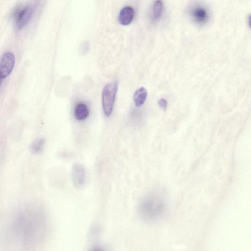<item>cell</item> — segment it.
Masks as SVG:
<instances>
[{"label":"cell","mask_w":251,"mask_h":251,"mask_svg":"<svg viewBox=\"0 0 251 251\" xmlns=\"http://www.w3.org/2000/svg\"><path fill=\"white\" fill-rule=\"evenodd\" d=\"M46 220L44 211L40 207H26L16 216L15 232L23 242L33 243L46 231Z\"/></svg>","instance_id":"1"},{"label":"cell","mask_w":251,"mask_h":251,"mask_svg":"<svg viewBox=\"0 0 251 251\" xmlns=\"http://www.w3.org/2000/svg\"><path fill=\"white\" fill-rule=\"evenodd\" d=\"M46 143L45 139L39 138L33 141L30 145L29 149L33 154H38L43 152Z\"/></svg>","instance_id":"11"},{"label":"cell","mask_w":251,"mask_h":251,"mask_svg":"<svg viewBox=\"0 0 251 251\" xmlns=\"http://www.w3.org/2000/svg\"><path fill=\"white\" fill-rule=\"evenodd\" d=\"M89 44L88 42L82 43L80 47V52L82 55L86 54L89 51Z\"/></svg>","instance_id":"13"},{"label":"cell","mask_w":251,"mask_h":251,"mask_svg":"<svg viewBox=\"0 0 251 251\" xmlns=\"http://www.w3.org/2000/svg\"><path fill=\"white\" fill-rule=\"evenodd\" d=\"M15 64V56L11 52L4 53L0 59V76L2 79L12 72Z\"/></svg>","instance_id":"6"},{"label":"cell","mask_w":251,"mask_h":251,"mask_svg":"<svg viewBox=\"0 0 251 251\" xmlns=\"http://www.w3.org/2000/svg\"><path fill=\"white\" fill-rule=\"evenodd\" d=\"M2 78H1V77L0 76V84H1V81H2Z\"/></svg>","instance_id":"15"},{"label":"cell","mask_w":251,"mask_h":251,"mask_svg":"<svg viewBox=\"0 0 251 251\" xmlns=\"http://www.w3.org/2000/svg\"><path fill=\"white\" fill-rule=\"evenodd\" d=\"M89 110L87 105L84 103H78L75 110V116L78 121H83L89 116Z\"/></svg>","instance_id":"9"},{"label":"cell","mask_w":251,"mask_h":251,"mask_svg":"<svg viewBox=\"0 0 251 251\" xmlns=\"http://www.w3.org/2000/svg\"><path fill=\"white\" fill-rule=\"evenodd\" d=\"M158 104L159 107L162 109L164 111L166 110L167 107V101L164 99H161L158 102Z\"/></svg>","instance_id":"14"},{"label":"cell","mask_w":251,"mask_h":251,"mask_svg":"<svg viewBox=\"0 0 251 251\" xmlns=\"http://www.w3.org/2000/svg\"><path fill=\"white\" fill-rule=\"evenodd\" d=\"M169 212V202L166 194L161 190L150 192L144 196L137 206L139 217L147 222L163 220Z\"/></svg>","instance_id":"2"},{"label":"cell","mask_w":251,"mask_h":251,"mask_svg":"<svg viewBox=\"0 0 251 251\" xmlns=\"http://www.w3.org/2000/svg\"><path fill=\"white\" fill-rule=\"evenodd\" d=\"M193 19L199 24H204L208 20V14L203 7H197L193 9L192 14Z\"/></svg>","instance_id":"8"},{"label":"cell","mask_w":251,"mask_h":251,"mask_svg":"<svg viewBox=\"0 0 251 251\" xmlns=\"http://www.w3.org/2000/svg\"><path fill=\"white\" fill-rule=\"evenodd\" d=\"M164 9V4L162 0H155L154 1L151 12L152 20L156 21L160 19L162 16Z\"/></svg>","instance_id":"12"},{"label":"cell","mask_w":251,"mask_h":251,"mask_svg":"<svg viewBox=\"0 0 251 251\" xmlns=\"http://www.w3.org/2000/svg\"><path fill=\"white\" fill-rule=\"evenodd\" d=\"M148 95L147 90L143 87L137 89L134 93L133 99L137 107L142 106L146 101Z\"/></svg>","instance_id":"10"},{"label":"cell","mask_w":251,"mask_h":251,"mask_svg":"<svg viewBox=\"0 0 251 251\" xmlns=\"http://www.w3.org/2000/svg\"><path fill=\"white\" fill-rule=\"evenodd\" d=\"M73 184L76 188L84 187L87 180V170L85 167L79 163H75L71 170Z\"/></svg>","instance_id":"4"},{"label":"cell","mask_w":251,"mask_h":251,"mask_svg":"<svg viewBox=\"0 0 251 251\" xmlns=\"http://www.w3.org/2000/svg\"><path fill=\"white\" fill-rule=\"evenodd\" d=\"M34 8L27 6L18 10L15 16V26L17 30L23 29L29 22L33 15Z\"/></svg>","instance_id":"5"},{"label":"cell","mask_w":251,"mask_h":251,"mask_svg":"<svg viewBox=\"0 0 251 251\" xmlns=\"http://www.w3.org/2000/svg\"><path fill=\"white\" fill-rule=\"evenodd\" d=\"M134 17V10L130 6L124 7L118 16L119 23L123 25H127L132 21Z\"/></svg>","instance_id":"7"},{"label":"cell","mask_w":251,"mask_h":251,"mask_svg":"<svg viewBox=\"0 0 251 251\" xmlns=\"http://www.w3.org/2000/svg\"><path fill=\"white\" fill-rule=\"evenodd\" d=\"M118 89V82L117 81L107 84L103 88L102 92V108L106 116H109L112 112Z\"/></svg>","instance_id":"3"}]
</instances>
